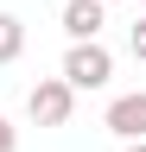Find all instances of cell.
<instances>
[{"label": "cell", "mask_w": 146, "mask_h": 152, "mask_svg": "<svg viewBox=\"0 0 146 152\" xmlns=\"http://www.w3.org/2000/svg\"><path fill=\"white\" fill-rule=\"evenodd\" d=\"M26 114H32L38 127H64L70 114H76V89H70L64 76H38L32 95H26Z\"/></svg>", "instance_id": "obj_2"}, {"label": "cell", "mask_w": 146, "mask_h": 152, "mask_svg": "<svg viewBox=\"0 0 146 152\" xmlns=\"http://www.w3.org/2000/svg\"><path fill=\"white\" fill-rule=\"evenodd\" d=\"M19 51H26V19L0 13V64H19Z\"/></svg>", "instance_id": "obj_5"}, {"label": "cell", "mask_w": 146, "mask_h": 152, "mask_svg": "<svg viewBox=\"0 0 146 152\" xmlns=\"http://www.w3.org/2000/svg\"><path fill=\"white\" fill-rule=\"evenodd\" d=\"M102 26H108V7H102V0H64V32H70V45L102 38Z\"/></svg>", "instance_id": "obj_4"}, {"label": "cell", "mask_w": 146, "mask_h": 152, "mask_svg": "<svg viewBox=\"0 0 146 152\" xmlns=\"http://www.w3.org/2000/svg\"><path fill=\"white\" fill-rule=\"evenodd\" d=\"M121 152H146V140H127V146H121Z\"/></svg>", "instance_id": "obj_8"}, {"label": "cell", "mask_w": 146, "mask_h": 152, "mask_svg": "<svg viewBox=\"0 0 146 152\" xmlns=\"http://www.w3.org/2000/svg\"><path fill=\"white\" fill-rule=\"evenodd\" d=\"M127 51H134V64H146V19H140L134 32H127Z\"/></svg>", "instance_id": "obj_6"}, {"label": "cell", "mask_w": 146, "mask_h": 152, "mask_svg": "<svg viewBox=\"0 0 146 152\" xmlns=\"http://www.w3.org/2000/svg\"><path fill=\"white\" fill-rule=\"evenodd\" d=\"M0 152H19V127H13L7 114H0Z\"/></svg>", "instance_id": "obj_7"}, {"label": "cell", "mask_w": 146, "mask_h": 152, "mask_svg": "<svg viewBox=\"0 0 146 152\" xmlns=\"http://www.w3.org/2000/svg\"><path fill=\"white\" fill-rule=\"evenodd\" d=\"M102 7H121V0H102Z\"/></svg>", "instance_id": "obj_9"}, {"label": "cell", "mask_w": 146, "mask_h": 152, "mask_svg": "<svg viewBox=\"0 0 146 152\" xmlns=\"http://www.w3.org/2000/svg\"><path fill=\"white\" fill-rule=\"evenodd\" d=\"M57 76H64L76 95L108 89V83H114V51H108L102 38H83V45H70V51H64V70H57Z\"/></svg>", "instance_id": "obj_1"}, {"label": "cell", "mask_w": 146, "mask_h": 152, "mask_svg": "<svg viewBox=\"0 0 146 152\" xmlns=\"http://www.w3.org/2000/svg\"><path fill=\"white\" fill-rule=\"evenodd\" d=\"M102 127L114 133L121 146H127V140H146V89L114 95V102H108V114H102Z\"/></svg>", "instance_id": "obj_3"}]
</instances>
